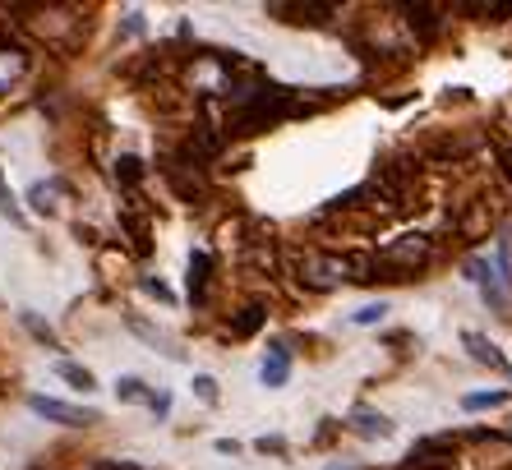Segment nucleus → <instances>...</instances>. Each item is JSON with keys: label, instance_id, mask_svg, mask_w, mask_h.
<instances>
[{"label": "nucleus", "instance_id": "nucleus-4", "mask_svg": "<svg viewBox=\"0 0 512 470\" xmlns=\"http://www.w3.org/2000/svg\"><path fill=\"white\" fill-rule=\"evenodd\" d=\"M462 346H466V351H471V360H476V365L508 369V360H503V355H499V346H494V341H485V337H480V332H462Z\"/></svg>", "mask_w": 512, "mask_h": 470}, {"label": "nucleus", "instance_id": "nucleus-5", "mask_svg": "<svg viewBox=\"0 0 512 470\" xmlns=\"http://www.w3.org/2000/svg\"><path fill=\"white\" fill-rule=\"evenodd\" d=\"M24 70H28V56H24V51L0 47V93H10L14 83L24 79Z\"/></svg>", "mask_w": 512, "mask_h": 470}, {"label": "nucleus", "instance_id": "nucleus-1", "mask_svg": "<svg viewBox=\"0 0 512 470\" xmlns=\"http://www.w3.org/2000/svg\"><path fill=\"white\" fill-rule=\"evenodd\" d=\"M28 406H33L37 415H47V420L56 424H70V429H88V424H97V411H84V406H65V401L56 397H28Z\"/></svg>", "mask_w": 512, "mask_h": 470}, {"label": "nucleus", "instance_id": "nucleus-20", "mask_svg": "<svg viewBox=\"0 0 512 470\" xmlns=\"http://www.w3.org/2000/svg\"><path fill=\"white\" fill-rule=\"evenodd\" d=\"M171 411V397L162 392V397H153V415H167Z\"/></svg>", "mask_w": 512, "mask_h": 470}, {"label": "nucleus", "instance_id": "nucleus-14", "mask_svg": "<svg viewBox=\"0 0 512 470\" xmlns=\"http://www.w3.org/2000/svg\"><path fill=\"white\" fill-rule=\"evenodd\" d=\"M24 328L33 332L37 341H42V346H56V332L47 328V323H42V318H33V314H24Z\"/></svg>", "mask_w": 512, "mask_h": 470}, {"label": "nucleus", "instance_id": "nucleus-13", "mask_svg": "<svg viewBox=\"0 0 512 470\" xmlns=\"http://www.w3.org/2000/svg\"><path fill=\"white\" fill-rule=\"evenodd\" d=\"M116 176L125 180V185H134V180L143 176V162H139V157H120V162H116Z\"/></svg>", "mask_w": 512, "mask_h": 470}, {"label": "nucleus", "instance_id": "nucleus-7", "mask_svg": "<svg viewBox=\"0 0 512 470\" xmlns=\"http://www.w3.org/2000/svg\"><path fill=\"white\" fill-rule=\"evenodd\" d=\"M208 268H213V259H208V254H194V259H190V300H194V305H203V286H208Z\"/></svg>", "mask_w": 512, "mask_h": 470}, {"label": "nucleus", "instance_id": "nucleus-16", "mask_svg": "<svg viewBox=\"0 0 512 470\" xmlns=\"http://www.w3.org/2000/svg\"><path fill=\"white\" fill-rule=\"evenodd\" d=\"M259 323H263V309L254 305V309H245V318H240V323H236V328H231V332H236V337H250V332L259 328Z\"/></svg>", "mask_w": 512, "mask_h": 470}, {"label": "nucleus", "instance_id": "nucleus-6", "mask_svg": "<svg viewBox=\"0 0 512 470\" xmlns=\"http://www.w3.org/2000/svg\"><path fill=\"white\" fill-rule=\"evenodd\" d=\"M351 429H356L360 438H388L393 434V420H388V415H374V411H356L351 415Z\"/></svg>", "mask_w": 512, "mask_h": 470}, {"label": "nucleus", "instance_id": "nucleus-21", "mask_svg": "<svg viewBox=\"0 0 512 470\" xmlns=\"http://www.w3.org/2000/svg\"><path fill=\"white\" fill-rule=\"evenodd\" d=\"M102 470H134V466H102Z\"/></svg>", "mask_w": 512, "mask_h": 470}, {"label": "nucleus", "instance_id": "nucleus-18", "mask_svg": "<svg viewBox=\"0 0 512 470\" xmlns=\"http://www.w3.org/2000/svg\"><path fill=\"white\" fill-rule=\"evenodd\" d=\"M143 291H148V295H157V300H171V291H167V286H162V282H143Z\"/></svg>", "mask_w": 512, "mask_h": 470}, {"label": "nucleus", "instance_id": "nucleus-3", "mask_svg": "<svg viewBox=\"0 0 512 470\" xmlns=\"http://www.w3.org/2000/svg\"><path fill=\"white\" fill-rule=\"evenodd\" d=\"M259 378H263V388H282L286 378H291V351L286 346H268V360H263Z\"/></svg>", "mask_w": 512, "mask_h": 470}, {"label": "nucleus", "instance_id": "nucleus-2", "mask_svg": "<svg viewBox=\"0 0 512 470\" xmlns=\"http://www.w3.org/2000/svg\"><path fill=\"white\" fill-rule=\"evenodd\" d=\"M453 461V438H420L406 457V470H439Z\"/></svg>", "mask_w": 512, "mask_h": 470}, {"label": "nucleus", "instance_id": "nucleus-10", "mask_svg": "<svg viewBox=\"0 0 512 470\" xmlns=\"http://www.w3.org/2000/svg\"><path fill=\"white\" fill-rule=\"evenodd\" d=\"M503 401H508V388L471 392V397H462V411H489V406H503Z\"/></svg>", "mask_w": 512, "mask_h": 470}, {"label": "nucleus", "instance_id": "nucleus-11", "mask_svg": "<svg viewBox=\"0 0 512 470\" xmlns=\"http://www.w3.org/2000/svg\"><path fill=\"white\" fill-rule=\"evenodd\" d=\"M116 397L120 401H148V406H153L157 392L143 388V378H120V383H116Z\"/></svg>", "mask_w": 512, "mask_h": 470}, {"label": "nucleus", "instance_id": "nucleus-12", "mask_svg": "<svg viewBox=\"0 0 512 470\" xmlns=\"http://www.w3.org/2000/svg\"><path fill=\"white\" fill-rule=\"evenodd\" d=\"M194 397H199L203 406H217V383L208 374H199V378H194Z\"/></svg>", "mask_w": 512, "mask_h": 470}, {"label": "nucleus", "instance_id": "nucleus-17", "mask_svg": "<svg viewBox=\"0 0 512 470\" xmlns=\"http://www.w3.org/2000/svg\"><path fill=\"white\" fill-rule=\"evenodd\" d=\"M383 314H388V305H365L356 318H351V323H360V328H370V323H379Z\"/></svg>", "mask_w": 512, "mask_h": 470}, {"label": "nucleus", "instance_id": "nucleus-8", "mask_svg": "<svg viewBox=\"0 0 512 470\" xmlns=\"http://www.w3.org/2000/svg\"><path fill=\"white\" fill-rule=\"evenodd\" d=\"M60 189H65V185H60V180H37V185L28 189V203H33L37 212H51V208H56V203H51V199H56Z\"/></svg>", "mask_w": 512, "mask_h": 470}, {"label": "nucleus", "instance_id": "nucleus-22", "mask_svg": "<svg viewBox=\"0 0 512 470\" xmlns=\"http://www.w3.org/2000/svg\"><path fill=\"white\" fill-rule=\"evenodd\" d=\"M328 470H351V466H328Z\"/></svg>", "mask_w": 512, "mask_h": 470}, {"label": "nucleus", "instance_id": "nucleus-9", "mask_svg": "<svg viewBox=\"0 0 512 470\" xmlns=\"http://www.w3.org/2000/svg\"><path fill=\"white\" fill-rule=\"evenodd\" d=\"M56 374L70 383V388H79V392H93V374H88L84 365H74V360H56Z\"/></svg>", "mask_w": 512, "mask_h": 470}, {"label": "nucleus", "instance_id": "nucleus-19", "mask_svg": "<svg viewBox=\"0 0 512 470\" xmlns=\"http://www.w3.org/2000/svg\"><path fill=\"white\" fill-rule=\"evenodd\" d=\"M282 438H259V452H282Z\"/></svg>", "mask_w": 512, "mask_h": 470}, {"label": "nucleus", "instance_id": "nucleus-15", "mask_svg": "<svg viewBox=\"0 0 512 470\" xmlns=\"http://www.w3.org/2000/svg\"><path fill=\"white\" fill-rule=\"evenodd\" d=\"M0 212H5V217H10L14 226H24V212L14 208V194H10V189H5V176H0Z\"/></svg>", "mask_w": 512, "mask_h": 470}]
</instances>
